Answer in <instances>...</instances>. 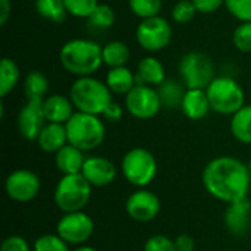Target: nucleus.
Masks as SVG:
<instances>
[{
    "instance_id": "nucleus-22",
    "label": "nucleus",
    "mask_w": 251,
    "mask_h": 251,
    "mask_svg": "<svg viewBox=\"0 0 251 251\" xmlns=\"http://www.w3.org/2000/svg\"><path fill=\"white\" fill-rule=\"evenodd\" d=\"M104 82L113 94L126 96L137 85V78L135 72H132L128 66H119L107 71Z\"/></svg>"
},
{
    "instance_id": "nucleus-20",
    "label": "nucleus",
    "mask_w": 251,
    "mask_h": 251,
    "mask_svg": "<svg viewBox=\"0 0 251 251\" xmlns=\"http://www.w3.org/2000/svg\"><path fill=\"white\" fill-rule=\"evenodd\" d=\"M37 144L44 153L56 154L60 149H63L66 144H69L66 126L63 124L47 122L37 138Z\"/></svg>"
},
{
    "instance_id": "nucleus-16",
    "label": "nucleus",
    "mask_w": 251,
    "mask_h": 251,
    "mask_svg": "<svg viewBox=\"0 0 251 251\" xmlns=\"http://www.w3.org/2000/svg\"><path fill=\"white\" fill-rule=\"evenodd\" d=\"M225 225L235 237H243L249 232L251 225V210L249 197L229 203L225 212Z\"/></svg>"
},
{
    "instance_id": "nucleus-10",
    "label": "nucleus",
    "mask_w": 251,
    "mask_h": 251,
    "mask_svg": "<svg viewBox=\"0 0 251 251\" xmlns=\"http://www.w3.org/2000/svg\"><path fill=\"white\" fill-rule=\"evenodd\" d=\"M159 93L154 87L137 84L125 96V110L135 119H153L162 109Z\"/></svg>"
},
{
    "instance_id": "nucleus-41",
    "label": "nucleus",
    "mask_w": 251,
    "mask_h": 251,
    "mask_svg": "<svg viewBox=\"0 0 251 251\" xmlns=\"http://www.w3.org/2000/svg\"><path fill=\"white\" fill-rule=\"evenodd\" d=\"M12 13V1L0 0V25H4Z\"/></svg>"
},
{
    "instance_id": "nucleus-17",
    "label": "nucleus",
    "mask_w": 251,
    "mask_h": 251,
    "mask_svg": "<svg viewBox=\"0 0 251 251\" xmlns=\"http://www.w3.org/2000/svg\"><path fill=\"white\" fill-rule=\"evenodd\" d=\"M179 109L182 110L184 116H187L191 121H201V119H204L209 115V112L212 110L206 90H201V88H187Z\"/></svg>"
},
{
    "instance_id": "nucleus-5",
    "label": "nucleus",
    "mask_w": 251,
    "mask_h": 251,
    "mask_svg": "<svg viewBox=\"0 0 251 251\" xmlns=\"http://www.w3.org/2000/svg\"><path fill=\"white\" fill-rule=\"evenodd\" d=\"M91 193L93 187L82 174L63 175L54 187L53 200L60 212L74 213L84 210L91 199Z\"/></svg>"
},
{
    "instance_id": "nucleus-40",
    "label": "nucleus",
    "mask_w": 251,
    "mask_h": 251,
    "mask_svg": "<svg viewBox=\"0 0 251 251\" xmlns=\"http://www.w3.org/2000/svg\"><path fill=\"white\" fill-rule=\"evenodd\" d=\"M175 244H176V249L178 251H194L196 249V243L194 240L187 235V234H181L175 238Z\"/></svg>"
},
{
    "instance_id": "nucleus-3",
    "label": "nucleus",
    "mask_w": 251,
    "mask_h": 251,
    "mask_svg": "<svg viewBox=\"0 0 251 251\" xmlns=\"http://www.w3.org/2000/svg\"><path fill=\"white\" fill-rule=\"evenodd\" d=\"M112 91L104 81L94 76L76 78L69 90V99L76 112L101 116L107 106L113 101Z\"/></svg>"
},
{
    "instance_id": "nucleus-15",
    "label": "nucleus",
    "mask_w": 251,
    "mask_h": 251,
    "mask_svg": "<svg viewBox=\"0 0 251 251\" xmlns=\"http://www.w3.org/2000/svg\"><path fill=\"white\" fill-rule=\"evenodd\" d=\"M82 176L90 182L94 188H103L110 185L118 175V169L115 163L101 156H88L85 157L82 171Z\"/></svg>"
},
{
    "instance_id": "nucleus-45",
    "label": "nucleus",
    "mask_w": 251,
    "mask_h": 251,
    "mask_svg": "<svg viewBox=\"0 0 251 251\" xmlns=\"http://www.w3.org/2000/svg\"><path fill=\"white\" fill-rule=\"evenodd\" d=\"M250 97H251V93H250Z\"/></svg>"
},
{
    "instance_id": "nucleus-34",
    "label": "nucleus",
    "mask_w": 251,
    "mask_h": 251,
    "mask_svg": "<svg viewBox=\"0 0 251 251\" xmlns=\"http://www.w3.org/2000/svg\"><path fill=\"white\" fill-rule=\"evenodd\" d=\"M232 44L241 53H251V22H241L234 29Z\"/></svg>"
},
{
    "instance_id": "nucleus-32",
    "label": "nucleus",
    "mask_w": 251,
    "mask_h": 251,
    "mask_svg": "<svg viewBox=\"0 0 251 251\" xmlns=\"http://www.w3.org/2000/svg\"><path fill=\"white\" fill-rule=\"evenodd\" d=\"M196 15H197V7L194 6L193 0H179V1H176L175 6L172 7V12H171L172 21L179 24V25L191 22Z\"/></svg>"
},
{
    "instance_id": "nucleus-8",
    "label": "nucleus",
    "mask_w": 251,
    "mask_h": 251,
    "mask_svg": "<svg viewBox=\"0 0 251 251\" xmlns=\"http://www.w3.org/2000/svg\"><path fill=\"white\" fill-rule=\"evenodd\" d=\"M179 76L185 88L206 90L215 76V66L212 59L201 51L185 53L179 60Z\"/></svg>"
},
{
    "instance_id": "nucleus-25",
    "label": "nucleus",
    "mask_w": 251,
    "mask_h": 251,
    "mask_svg": "<svg viewBox=\"0 0 251 251\" xmlns=\"http://www.w3.org/2000/svg\"><path fill=\"white\" fill-rule=\"evenodd\" d=\"M129 57H131L129 47L124 41L113 40L103 46V65L109 66V69L126 66Z\"/></svg>"
},
{
    "instance_id": "nucleus-13",
    "label": "nucleus",
    "mask_w": 251,
    "mask_h": 251,
    "mask_svg": "<svg viewBox=\"0 0 251 251\" xmlns=\"http://www.w3.org/2000/svg\"><path fill=\"white\" fill-rule=\"evenodd\" d=\"M160 199L147 188H138L125 201L126 215L135 222H151L160 212Z\"/></svg>"
},
{
    "instance_id": "nucleus-38",
    "label": "nucleus",
    "mask_w": 251,
    "mask_h": 251,
    "mask_svg": "<svg viewBox=\"0 0 251 251\" xmlns=\"http://www.w3.org/2000/svg\"><path fill=\"white\" fill-rule=\"evenodd\" d=\"M193 3L197 7V12L204 15L215 13L222 6H225V0H193Z\"/></svg>"
},
{
    "instance_id": "nucleus-33",
    "label": "nucleus",
    "mask_w": 251,
    "mask_h": 251,
    "mask_svg": "<svg viewBox=\"0 0 251 251\" xmlns=\"http://www.w3.org/2000/svg\"><path fill=\"white\" fill-rule=\"evenodd\" d=\"M66 10L71 16L74 18H84L87 19L94 9L100 4L99 0H63Z\"/></svg>"
},
{
    "instance_id": "nucleus-30",
    "label": "nucleus",
    "mask_w": 251,
    "mask_h": 251,
    "mask_svg": "<svg viewBox=\"0 0 251 251\" xmlns=\"http://www.w3.org/2000/svg\"><path fill=\"white\" fill-rule=\"evenodd\" d=\"M128 6L129 10L143 21L159 16L163 3L162 0H128Z\"/></svg>"
},
{
    "instance_id": "nucleus-23",
    "label": "nucleus",
    "mask_w": 251,
    "mask_h": 251,
    "mask_svg": "<svg viewBox=\"0 0 251 251\" xmlns=\"http://www.w3.org/2000/svg\"><path fill=\"white\" fill-rule=\"evenodd\" d=\"M229 129L238 143L251 144V104L243 106L231 116Z\"/></svg>"
},
{
    "instance_id": "nucleus-42",
    "label": "nucleus",
    "mask_w": 251,
    "mask_h": 251,
    "mask_svg": "<svg viewBox=\"0 0 251 251\" xmlns=\"http://www.w3.org/2000/svg\"><path fill=\"white\" fill-rule=\"evenodd\" d=\"M74 251H99L97 249H94V247H90V246H79V247H76Z\"/></svg>"
},
{
    "instance_id": "nucleus-21",
    "label": "nucleus",
    "mask_w": 251,
    "mask_h": 251,
    "mask_svg": "<svg viewBox=\"0 0 251 251\" xmlns=\"http://www.w3.org/2000/svg\"><path fill=\"white\" fill-rule=\"evenodd\" d=\"M84 162H85L84 151L72 144H66L54 154V165L62 175L81 174Z\"/></svg>"
},
{
    "instance_id": "nucleus-11",
    "label": "nucleus",
    "mask_w": 251,
    "mask_h": 251,
    "mask_svg": "<svg viewBox=\"0 0 251 251\" xmlns=\"http://www.w3.org/2000/svg\"><path fill=\"white\" fill-rule=\"evenodd\" d=\"M56 234L69 246H85L94 234V221L84 210L63 213L56 225Z\"/></svg>"
},
{
    "instance_id": "nucleus-37",
    "label": "nucleus",
    "mask_w": 251,
    "mask_h": 251,
    "mask_svg": "<svg viewBox=\"0 0 251 251\" xmlns=\"http://www.w3.org/2000/svg\"><path fill=\"white\" fill-rule=\"evenodd\" d=\"M0 251H31L28 241L21 235H9L3 240Z\"/></svg>"
},
{
    "instance_id": "nucleus-2",
    "label": "nucleus",
    "mask_w": 251,
    "mask_h": 251,
    "mask_svg": "<svg viewBox=\"0 0 251 251\" xmlns=\"http://www.w3.org/2000/svg\"><path fill=\"white\" fill-rule=\"evenodd\" d=\"M59 60L62 68L76 78L93 76L103 65V47L88 38H72L62 46Z\"/></svg>"
},
{
    "instance_id": "nucleus-19",
    "label": "nucleus",
    "mask_w": 251,
    "mask_h": 251,
    "mask_svg": "<svg viewBox=\"0 0 251 251\" xmlns=\"http://www.w3.org/2000/svg\"><path fill=\"white\" fill-rule=\"evenodd\" d=\"M135 78H137V84L159 87L160 84H163L166 81L165 66L157 57L146 56L137 65Z\"/></svg>"
},
{
    "instance_id": "nucleus-9",
    "label": "nucleus",
    "mask_w": 251,
    "mask_h": 251,
    "mask_svg": "<svg viewBox=\"0 0 251 251\" xmlns=\"http://www.w3.org/2000/svg\"><path fill=\"white\" fill-rule=\"evenodd\" d=\"M138 46L150 53H157L166 49L172 40V25L168 19L159 16L143 19L135 29Z\"/></svg>"
},
{
    "instance_id": "nucleus-26",
    "label": "nucleus",
    "mask_w": 251,
    "mask_h": 251,
    "mask_svg": "<svg viewBox=\"0 0 251 251\" xmlns=\"http://www.w3.org/2000/svg\"><path fill=\"white\" fill-rule=\"evenodd\" d=\"M21 79V69L10 57H3L0 62V97L10 94Z\"/></svg>"
},
{
    "instance_id": "nucleus-44",
    "label": "nucleus",
    "mask_w": 251,
    "mask_h": 251,
    "mask_svg": "<svg viewBox=\"0 0 251 251\" xmlns=\"http://www.w3.org/2000/svg\"><path fill=\"white\" fill-rule=\"evenodd\" d=\"M250 210H251V200H250Z\"/></svg>"
},
{
    "instance_id": "nucleus-6",
    "label": "nucleus",
    "mask_w": 251,
    "mask_h": 251,
    "mask_svg": "<svg viewBox=\"0 0 251 251\" xmlns=\"http://www.w3.org/2000/svg\"><path fill=\"white\" fill-rule=\"evenodd\" d=\"M213 112L232 116L246 106V93L243 87L231 76H216L206 88Z\"/></svg>"
},
{
    "instance_id": "nucleus-43",
    "label": "nucleus",
    "mask_w": 251,
    "mask_h": 251,
    "mask_svg": "<svg viewBox=\"0 0 251 251\" xmlns=\"http://www.w3.org/2000/svg\"><path fill=\"white\" fill-rule=\"evenodd\" d=\"M249 172H250V178H251V159H250V162H249Z\"/></svg>"
},
{
    "instance_id": "nucleus-7",
    "label": "nucleus",
    "mask_w": 251,
    "mask_h": 251,
    "mask_svg": "<svg viewBox=\"0 0 251 251\" xmlns=\"http://www.w3.org/2000/svg\"><path fill=\"white\" fill-rule=\"evenodd\" d=\"M121 172L128 184L137 188L149 187L157 175V162L153 153L143 147L128 150L121 162Z\"/></svg>"
},
{
    "instance_id": "nucleus-27",
    "label": "nucleus",
    "mask_w": 251,
    "mask_h": 251,
    "mask_svg": "<svg viewBox=\"0 0 251 251\" xmlns=\"http://www.w3.org/2000/svg\"><path fill=\"white\" fill-rule=\"evenodd\" d=\"M24 91L28 100H44L49 91V79L40 71H31L24 81Z\"/></svg>"
},
{
    "instance_id": "nucleus-31",
    "label": "nucleus",
    "mask_w": 251,
    "mask_h": 251,
    "mask_svg": "<svg viewBox=\"0 0 251 251\" xmlns=\"http://www.w3.org/2000/svg\"><path fill=\"white\" fill-rule=\"evenodd\" d=\"M71 246L62 240L57 234H44L40 235L32 246L34 251H71Z\"/></svg>"
},
{
    "instance_id": "nucleus-1",
    "label": "nucleus",
    "mask_w": 251,
    "mask_h": 251,
    "mask_svg": "<svg viewBox=\"0 0 251 251\" xmlns=\"http://www.w3.org/2000/svg\"><path fill=\"white\" fill-rule=\"evenodd\" d=\"M201 181L213 199L226 204L234 203L246 199L250 191L249 165L234 156L215 157L204 166Z\"/></svg>"
},
{
    "instance_id": "nucleus-29",
    "label": "nucleus",
    "mask_w": 251,
    "mask_h": 251,
    "mask_svg": "<svg viewBox=\"0 0 251 251\" xmlns=\"http://www.w3.org/2000/svg\"><path fill=\"white\" fill-rule=\"evenodd\" d=\"M88 25L94 29H109L115 25L116 13L112 6L109 4H99L94 12L87 18Z\"/></svg>"
},
{
    "instance_id": "nucleus-24",
    "label": "nucleus",
    "mask_w": 251,
    "mask_h": 251,
    "mask_svg": "<svg viewBox=\"0 0 251 251\" xmlns=\"http://www.w3.org/2000/svg\"><path fill=\"white\" fill-rule=\"evenodd\" d=\"M185 91H187V88H184V85L181 82H178L176 79H172V78H169V79L166 78V81L157 87V93H159L162 106L166 109L181 107Z\"/></svg>"
},
{
    "instance_id": "nucleus-18",
    "label": "nucleus",
    "mask_w": 251,
    "mask_h": 251,
    "mask_svg": "<svg viewBox=\"0 0 251 251\" xmlns=\"http://www.w3.org/2000/svg\"><path fill=\"white\" fill-rule=\"evenodd\" d=\"M43 109L47 122L66 124L75 113V107L69 97L63 94H51L43 100Z\"/></svg>"
},
{
    "instance_id": "nucleus-12",
    "label": "nucleus",
    "mask_w": 251,
    "mask_h": 251,
    "mask_svg": "<svg viewBox=\"0 0 251 251\" xmlns=\"http://www.w3.org/2000/svg\"><path fill=\"white\" fill-rule=\"evenodd\" d=\"M41 190L38 175L29 169H15L4 179L6 196L16 203L32 201Z\"/></svg>"
},
{
    "instance_id": "nucleus-4",
    "label": "nucleus",
    "mask_w": 251,
    "mask_h": 251,
    "mask_svg": "<svg viewBox=\"0 0 251 251\" xmlns=\"http://www.w3.org/2000/svg\"><path fill=\"white\" fill-rule=\"evenodd\" d=\"M65 126L69 144L84 153L99 149L106 138V125L97 115L75 112Z\"/></svg>"
},
{
    "instance_id": "nucleus-36",
    "label": "nucleus",
    "mask_w": 251,
    "mask_h": 251,
    "mask_svg": "<svg viewBox=\"0 0 251 251\" xmlns=\"http://www.w3.org/2000/svg\"><path fill=\"white\" fill-rule=\"evenodd\" d=\"M144 251H178L175 240L166 235H153L144 243Z\"/></svg>"
},
{
    "instance_id": "nucleus-35",
    "label": "nucleus",
    "mask_w": 251,
    "mask_h": 251,
    "mask_svg": "<svg viewBox=\"0 0 251 251\" xmlns=\"http://www.w3.org/2000/svg\"><path fill=\"white\" fill-rule=\"evenodd\" d=\"M225 9L240 22H251V0H225Z\"/></svg>"
},
{
    "instance_id": "nucleus-14",
    "label": "nucleus",
    "mask_w": 251,
    "mask_h": 251,
    "mask_svg": "<svg viewBox=\"0 0 251 251\" xmlns=\"http://www.w3.org/2000/svg\"><path fill=\"white\" fill-rule=\"evenodd\" d=\"M46 124L47 119L43 109V100H26V103L21 107L16 119L21 137L26 141H37Z\"/></svg>"
},
{
    "instance_id": "nucleus-39",
    "label": "nucleus",
    "mask_w": 251,
    "mask_h": 251,
    "mask_svg": "<svg viewBox=\"0 0 251 251\" xmlns=\"http://www.w3.org/2000/svg\"><path fill=\"white\" fill-rule=\"evenodd\" d=\"M101 116H103V119L107 121V122H118V121H121L122 116H124V107H122L119 103L112 101V103L107 106V109L103 112Z\"/></svg>"
},
{
    "instance_id": "nucleus-28",
    "label": "nucleus",
    "mask_w": 251,
    "mask_h": 251,
    "mask_svg": "<svg viewBox=\"0 0 251 251\" xmlns=\"http://www.w3.org/2000/svg\"><path fill=\"white\" fill-rule=\"evenodd\" d=\"M37 13L54 24H62L68 18V10L63 0H35Z\"/></svg>"
}]
</instances>
